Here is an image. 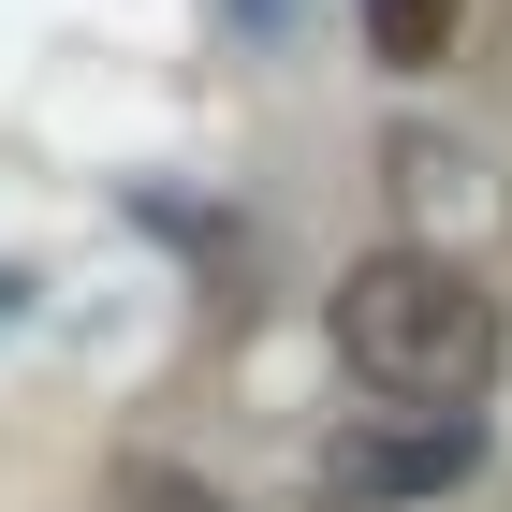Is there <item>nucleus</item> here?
I'll use <instances>...</instances> for the list:
<instances>
[{
    "instance_id": "obj_1",
    "label": "nucleus",
    "mask_w": 512,
    "mask_h": 512,
    "mask_svg": "<svg viewBox=\"0 0 512 512\" xmlns=\"http://www.w3.org/2000/svg\"><path fill=\"white\" fill-rule=\"evenodd\" d=\"M337 352L366 395L395 410H469L498 381V293H483L454 249H366L337 278Z\"/></svg>"
},
{
    "instance_id": "obj_2",
    "label": "nucleus",
    "mask_w": 512,
    "mask_h": 512,
    "mask_svg": "<svg viewBox=\"0 0 512 512\" xmlns=\"http://www.w3.org/2000/svg\"><path fill=\"white\" fill-rule=\"evenodd\" d=\"M469 454H483V439H469V410H425V425L366 439L352 469H366V483H395V498H425V483H469Z\"/></svg>"
},
{
    "instance_id": "obj_3",
    "label": "nucleus",
    "mask_w": 512,
    "mask_h": 512,
    "mask_svg": "<svg viewBox=\"0 0 512 512\" xmlns=\"http://www.w3.org/2000/svg\"><path fill=\"white\" fill-rule=\"evenodd\" d=\"M454 15H469V0H366V59H381V74H439V59H454Z\"/></svg>"
},
{
    "instance_id": "obj_4",
    "label": "nucleus",
    "mask_w": 512,
    "mask_h": 512,
    "mask_svg": "<svg viewBox=\"0 0 512 512\" xmlns=\"http://www.w3.org/2000/svg\"><path fill=\"white\" fill-rule=\"evenodd\" d=\"M118 512H235V498L191 483V469H161V454H132V469H118Z\"/></svg>"
}]
</instances>
